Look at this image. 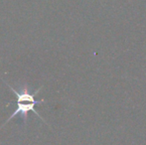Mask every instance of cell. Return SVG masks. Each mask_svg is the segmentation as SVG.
<instances>
[{"mask_svg": "<svg viewBox=\"0 0 146 145\" xmlns=\"http://www.w3.org/2000/svg\"><path fill=\"white\" fill-rule=\"evenodd\" d=\"M8 87H10V89L12 91V93H13L14 95H16V97H17V109H16L15 111L11 114V116L6 120L5 123H4L1 127H3L6 123H8L12 118H14L15 116H17L18 114H20L21 116H23V119H24V121H25L26 117H27V113L29 111L34 112L38 117H40L41 119H43V118L41 117L40 114H39L38 112L36 111V109H35V107H36L37 105L42 103L45 101H43V99L42 101H37L36 99V95L40 93L41 87L39 89H37L35 93H30L26 87H23V89H21V91H17L15 89H13L12 87H10L9 85H8Z\"/></svg>", "mask_w": 146, "mask_h": 145, "instance_id": "cell-1", "label": "cell"}]
</instances>
